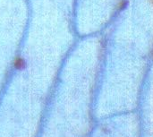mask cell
I'll use <instances>...</instances> for the list:
<instances>
[{
    "label": "cell",
    "mask_w": 153,
    "mask_h": 137,
    "mask_svg": "<svg viewBox=\"0 0 153 137\" xmlns=\"http://www.w3.org/2000/svg\"><path fill=\"white\" fill-rule=\"evenodd\" d=\"M152 1H153V0H152Z\"/></svg>",
    "instance_id": "1"
}]
</instances>
